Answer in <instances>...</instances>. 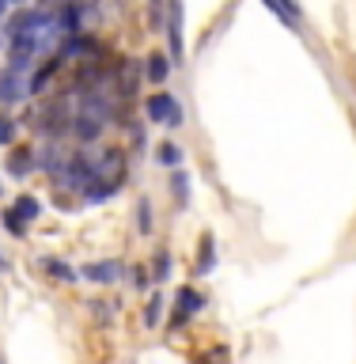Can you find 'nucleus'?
<instances>
[{
  "mask_svg": "<svg viewBox=\"0 0 356 364\" xmlns=\"http://www.w3.org/2000/svg\"><path fill=\"white\" fill-rule=\"evenodd\" d=\"M11 213H16V216H19L23 224H31V220H38L42 205L34 201V198H27V193H23V198H16V205H11Z\"/></svg>",
  "mask_w": 356,
  "mask_h": 364,
  "instance_id": "nucleus-12",
  "label": "nucleus"
},
{
  "mask_svg": "<svg viewBox=\"0 0 356 364\" xmlns=\"http://www.w3.org/2000/svg\"><path fill=\"white\" fill-rule=\"evenodd\" d=\"M144 110H148V118H152L156 125H163V129H178V125L186 122V114H182L178 99L167 95V91H156V95H148V99H144Z\"/></svg>",
  "mask_w": 356,
  "mask_h": 364,
  "instance_id": "nucleus-1",
  "label": "nucleus"
},
{
  "mask_svg": "<svg viewBox=\"0 0 356 364\" xmlns=\"http://www.w3.org/2000/svg\"><path fill=\"white\" fill-rule=\"evenodd\" d=\"M42 23H45L42 11H27V8H19L16 16L8 19V34H38V31H42Z\"/></svg>",
  "mask_w": 356,
  "mask_h": 364,
  "instance_id": "nucleus-5",
  "label": "nucleus"
},
{
  "mask_svg": "<svg viewBox=\"0 0 356 364\" xmlns=\"http://www.w3.org/2000/svg\"><path fill=\"white\" fill-rule=\"evenodd\" d=\"M31 91H27V80H23V73H11V68H4L0 73V102H19V99H27Z\"/></svg>",
  "mask_w": 356,
  "mask_h": 364,
  "instance_id": "nucleus-4",
  "label": "nucleus"
},
{
  "mask_svg": "<svg viewBox=\"0 0 356 364\" xmlns=\"http://www.w3.org/2000/svg\"><path fill=\"white\" fill-rule=\"evenodd\" d=\"M167 57L171 65H182L186 61V38H182V0H167Z\"/></svg>",
  "mask_w": 356,
  "mask_h": 364,
  "instance_id": "nucleus-2",
  "label": "nucleus"
},
{
  "mask_svg": "<svg viewBox=\"0 0 356 364\" xmlns=\"http://www.w3.org/2000/svg\"><path fill=\"white\" fill-rule=\"evenodd\" d=\"M80 273H84L87 281H95V284H114L122 277V266L114 258H107V262H91V266H84Z\"/></svg>",
  "mask_w": 356,
  "mask_h": 364,
  "instance_id": "nucleus-7",
  "label": "nucleus"
},
{
  "mask_svg": "<svg viewBox=\"0 0 356 364\" xmlns=\"http://www.w3.org/2000/svg\"><path fill=\"white\" fill-rule=\"evenodd\" d=\"M159 311H163V300H159V296H152V300H148V307H144V323L156 326V323H159Z\"/></svg>",
  "mask_w": 356,
  "mask_h": 364,
  "instance_id": "nucleus-16",
  "label": "nucleus"
},
{
  "mask_svg": "<svg viewBox=\"0 0 356 364\" xmlns=\"http://www.w3.org/2000/svg\"><path fill=\"white\" fill-rule=\"evenodd\" d=\"M167 76H171V57L148 53V57H144V80H148V84H163Z\"/></svg>",
  "mask_w": 356,
  "mask_h": 364,
  "instance_id": "nucleus-8",
  "label": "nucleus"
},
{
  "mask_svg": "<svg viewBox=\"0 0 356 364\" xmlns=\"http://www.w3.org/2000/svg\"><path fill=\"white\" fill-rule=\"evenodd\" d=\"M57 73H61V57H53V61H45V65L38 68V73H34V76L27 80V91H31V95H42V91H45V84H50V80H53Z\"/></svg>",
  "mask_w": 356,
  "mask_h": 364,
  "instance_id": "nucleus-9",
  "label": "nucleus"
},
{
  "mask_svg": "<svg viewBox=\"0 0 356 364\" xmlns=\"http://www.w3.org/2000/svg\"><path fill=\"white\" fill-rule=\"evenodd\" d=\"M11 4H19V8H23V4H27V0H11Z\"/></svg>",
  "mask_w": 356,
  "mask_h": 364,
  "instance_id": "nucleus-21",
  "label": "nucleus"
},
{
  "mask_svg": "<svg viewBox=\"0 0 356 364\" xmlns=\"http://www.w3.org/2000/svg\"><path fill=\"white\" fill-rule=\"evenodd\" d=\"M273 16H277L284 27H292V31H300V23H303V16H300V4L296 0H261Z\"/></svg>",
  "mask_w": 356,
  "mask_h": 364,
  "instance_id": "nucleus-6",
  "label": "nucleus"
},
{
  "mask_svg": "<svg viewBox=\"0 0 356 364\" xmlns=\"http://www.w3.org/2000/svg\"><path fill=\"white\" fill-rule=\"evenodd\" d=\"M8 4H11V0H0V16H4V11H8Z\"/></svg>",
  "mask_w": 356,
  "mask_h": 364,
  "instance_id": "nucleus-20",
  "label": "nucleus"
},
{
  "mask_svg": "<svg viewBox=\"0 0 356 364\" xmlns=\"http://www.w3.org/2000/svg\"><path fill=\"white\" fill-rule=\"evenodd\" d=\"M102 129H107V118H99L95 110H80L72 118V133H76L80 144H95L102 136Z\"/></svg>",
  "mask_w": 356,
  "mask_h": 364,
  "instance_id": "nucleus-3",
  "label": "nucleus"
},
{
  "mask_svg": "<svg viewBox=\"0 0 356 364\" xmlns=\"http://www.w3.org/2000/svg\"><path fill=\"white\" fill-rule=\"evenodd\" d=\"M159 164H167V167H178V164H182V148H178L175 141L159 144Z\"/></svg>",
  "mask_w": 356,
  "mask_h": 364,
  "instance_id": "nucleus-13",
  "label": "nucleus"
},
{
  "mask_svg": "<svg viewBox=\"0 0 356 364\" xmlns=\"http://www.w3.org/2000/svg\"><path fill=\"white\" fill-rule=\"evenodd\" d=\"M31 167H34V156H31V148H16V152L8 156V171H11L16 178H23Z\"/></svg>",
  "mask_w": 356,
  "mask_h": 364,
  "instance_id": "nucleus-11",
  "label": "nucleus"
},
{
  "mask_svg": "<svg viewBox=\"0 0 356 364\" xmlns=\"http://www.w3.org/2000/svg\"><path fill=\"white\" fill-rule=\"evenodd\" d=\"M186 175H175V178H171V190H175V198H182V201H186L190 198V186H186Z\"/></svg>",
  "mask_w": 356,
  "mask_h": 364,
  "instance_id": "nucleus-19",
  "label": "nucleus"
},
{
  "mask_svg": "<svg viewBox=\"0 0 356 364\" xmlns=\"http://www.w3.org/2000/svg\"><path fill=\"white\" fill-rule=\"evenodd\" d=\"M19 133V122L11 118V114H0V144H11Z\"/></svg>",
  "mask_w": 356,
  "mask_h": 364,
  "instance_id": "nucleus-14",
  "label": "nucleus"
},
{
  "mask_svg": "<svg viewBox=\"0 0 356 364\" xmlns=\"http://www.w3.org/2000/svg\"><path fill=\"white\" fill-rule=\"evenodd\" d=\"M45 269H50V277H57V281H76V273L68 269L65 262H53V258H50V262H45Z\"/></svg>",
  "mask_w": 356,
  "mask_h": 364,
  "instance_id": "nucleus-15",
  "label": "nucleus"
},
{
  "mask_svg": "<svg viewBox=\"0 0 356 364\" xmlns=\"http://www.w3.org/2000/svg\"><path fill=\"white\" fill-rule=\"evenodd\" d=\"M178 300H182V311H175V326L186 323L190 315H198L201 307H205V300H201V296L193 292V289H178Z\"/></svg>",
  "mask_w": 356,
  "mask_h": 364,
  "instance_id": "nucleus-10",
  "label": "nucleus"
},
{
  "mask_svg": "<svg viewBox=\"0 0 356 364\" xmlns=\"http://www.w3.org/2000/svg\"><path fill=\"white\" fill-rule=\"evenodd\" d=\"M136 213H141V216H136V224H141V232L148 235V232H152V205L141 201V205H136Z\"/></svg>",
  "mask_w": 356,
  "mask_h": 364,
  "instance_id": "nucleus-17",
  "label": "nucleus"
},
{
  "mask_svg": "<svg viewBox=\"0 0 356 364\" xmlns=\"http://www.w3.org/2000/svg\"><path fill=\"white\" fill-rule=\"evenodd\" d=\"M198 269H201V273L212 269V239H209V235L201 239V262H198Z\"/></svg>",
  "mask_w": 356,
  "mask_h": 364,
  "instance_id": "nucleus-18",
  "label": "nucleus"
},
{
  "mask_svg": "<svg viewBox=\"0 0 356 364\" xmlns=\"http://www.w3.org/2000/svg\"><path fill=\"white\" fill-rule=\"evenodd\" d=\"M4 266H8V262H4V255H0V269H4Z\"/></svg>",
  "mask_w": 356,
  "mask_h": 364,
  "instance_id": "nucleus-22",
  "label": "nucleus"
}]
</instances>
